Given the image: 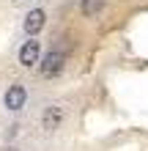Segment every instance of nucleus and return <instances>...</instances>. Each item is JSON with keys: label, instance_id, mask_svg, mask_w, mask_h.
<instances>
[{"label": "nucleus", "instance_id": "f257e3e1", "mask_svg": "<svg viewBox=\"0 0 148 151\" xmlns=\"http://www.w3.org/2000/svg\"><path fill=\"white\" fill-rule=\"evenodd\" d=\"M25 99H28V91H25V85L14 83V85H8V91H6V96H3V104H6V110L16 113V110H22V107H25Z\"/></svg>", "mask_w": 148, "mask_h": 151}, {"label": "nucleus", "instance_id": "f03ea898", "mask_svg": "<svg viewBox=\"0 0 148 151\" xmlns=\"http://www.w3.org/2000/svg\"><path fill=\"white\" fill-rule=\"evenodd\" d=\"M39 72L44 74V77H58L60 72H63V52H47L44 58H41V63H39Z\"/></svg>", "mask_w": 148, "mask_h": 151}, {"label": "nucleus", "instance_id": "7ed1b4c3", "mask_svg": "<svg viewBox=\"0 0 148 151\" xmlns=\"http://www.w3.org/2000/svg\"><path fill=\"white\" fill-rule=\"evenodd\" d=\"M19 63H22L25 69H30V66L41 63V41L30 39V41H25V44H22V50H19Z\"/></svg>", "mask_w": 148, "mask_h": 151}, {"label": "nucleus", "instance_id": "20e7f679", "mask_svg": "<svg viewBox=\"0 0 148 151\" xmlns=\"http://www.w3.org/2000/svg\"><path fill=\"white\" fill-rule=\"evenodd\" d=\"M63 118H66V110L60 107V104H47L44 113H41V127L47 132H55L60 124H63Z\"/></svg>", "mask_w": 148, "mask_h": 151}, {"label": "nucleus", "instance_id": "39448f33", "mask_svg": "<svg viewBox=\"0 0 148 151\" xmlns=\"http://www.w3.org/2000/svg\"><path fill=\"white\" fill-rule=\"evenodd\" d=\"M44 25H47V14L41 11V8H33V11H28V17H25V22H22V28H25V33H28L30 39H36Z\"/></svg>", "mask_w": 148, "mask_h": 151}, {"label": "nucleus", "instance_id": "423d86ee", "mask_svg": "<svg viewBox=\"0 0 148 151\" xmlns=\"http://www.w3.org/2000/svg\"><path fill=\"white\" fill-rule=\"evenodd\" d=\"M102 8H104V0H82L80 3V11L85 17H96V14H102Z\"/></svg>", "mask_w": 148, "mask_h": 151}, {"label": "nucleus", "instance_id": "0eeeda50", "mask_svg": "<svg viewBox=\"0 0 148 151\" xmlns=\"http://www.w3.org/2000/svg\"><path fill=\"white\" fill-rule=\"evenodd\" d=\"M6 151H14V148H6Z\"/></svg>", "mask_w": 148, "mask_h": 151}]
</instances>
